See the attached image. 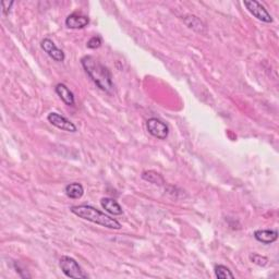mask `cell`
I'll use <instances>...</instances> for the list:
<instances>
[{"label":"cell","mask_w":279,"mask_h":279,"mask_svg":"<svg viewBox=\"0 0 279 279\" xmlns=\"http://www.w3.org/2000/svg\"><path fill=\"white\" fill-rule=\"evenodd\" d=\"M254 238L263 244H272L278 239V231L272 229H261L254 232Z\"/></svg>","instance_id":"9"},{"label":"cell","mask_w":279,"mask_h":279,"mask_svg":"<svg viewBox=\"0 0 279 279\" xmlns=\"http://www.w3.org/2000/svg\"><path fill=\"white\" fill-rule=\"evenodd\" d=\"M103 41L99 36H93L89 39V42L86 44V47L90 48V49H97L100 46H102Z\"/></svg>","instance_id":"17"},{"label":"cell","mask_w":279,"mask_h":279,"mask_svg":"<svg viewBox=\"0 0 279 279\" xmlns=\"http://www.w3.org/2000/svg\"><path fill=\"white\" fill-rule=\"evenodd\" d=\"M55 91L57 95L59 96L65 105H68V106H74V103H76L74 95L67 85L63 84V83H59V84L56 85Z\"/></svg>","instance_id":"10"},{"label":"cell","mask_w":279,"mask_h":279,"mask_svg":"<svg viewBox=\"0 0 279 279\" xmlns=\"http://www.w3.org/2000/svg\"><path fill=\"white\" fill-rule=\"evenodd\" d=\"M70 212L82 219L105 227V228L115 230L121 229V224L119 221L106 215L105 213H102L99 209L91 206V205H76V206L70 207Z\"/></svg>","instance_id":"2"},{"label":"cell","mask_w":279,"mask_h":279,"mask_svg":"<svg viewBox=\"0 0 279 279\" xmlns=\"http://www.w3.org/2000/svg\"><path fill=\"white\" fill-rule=\"evenodd\" d=\"M59 267L69 278H87L89 275L84 273L78 262L70 256H62L59 261Z\"/></svg>","instance_id":"3"},{"label":"cell","mask_w":279,"mask_h":279,"mask_svg":"<svg viewBox=\"0 0 279 279\" xmlns=\"http://www.w3.org/2000/svg\"><path fill=\"white\" fill-rule=\"evenodd\" d=\"M250 261L252 262V263H254L255 265L261 266V267H265V266L268 265L267 257L261 255V254H257V253H251Z\"/></svg>","instance_id":"16"},{"label":"cell","mask_w":279,"mask_h":279,"mask_svg":"<svg viewBox=\"0 0 279 279\" xmlns=\"http://www.w3.org/2000/svg\"><path fill=\"white\" fill-rule=\"evenodd\" d=\"M90 19L86 16L80 15V13H72L67 16L65 19V25L67 28L72 30H78V29H84L85 26L89 25Z\"/></svg>","instance_id":"8"},{"label":"cell","mask_w":279,"mask_h":279,"mask_svg":"<svg viewBox=\"0 0 279 279\" xmlns=\"http://www.w3.org/2000/svg\"><path fill=\"white\" fill-rule=\"evenodd\" d=\"M81 64L87 76L91 78V80L97 85V87L106 93H112L115 90V85H113L110 70L92 56L83 57L81 59Z\"/></svg>","instance_id":"1"},{"label":"cell","mask_w":279,"mask_h":279,"mask_svg":"<svg viewBox=\"0 0 279 279\" xmlns=\"http://www.w3.org/2000/svg\"><path fill=\"white\" fill-rule=\"evenodd\" d=\"M142 179L147 182L152 183V185L161 186L165 185V179L159 172L154 171V170H146L142 173Z\"/></svg>","instance_id":"13"},{"label":"cell","mask_w":279,"mask_h":279,"mask_svg":"<svg viewBox=\"0 0 279 279\" xmlns=\"http://www.w3.org/2000/svg\"><path fill=\"white\" fill-rule=\"evenodd\" d=\"M65 194H67V196L70 199L78 200L84 194V187L78 182L70 183V185L65 186Z\"/></svg>","instance_id":"12"},{"label":"cell","mask_w":279,"mask_h":279,"mask_svg":"<svg viewBox=\"0 0 279 279\" xmlns=\"http://www.w3.org/2000/svg\"><path fill=\"white\" fill-rule=\"evenodd\" d=\"M47 120L50 122V124L62 131H67V132L71 133H74L78 131L77 126L73 122L68 120L65 117L61 116L58 112H50L49 115L47 116Z\"/></svg>","instance_id":"6"},{"label":"cell","mask_w":279,"mask_h":279,"mask_svg":"<svg viewBox=\"0 0 279 279\" xmlns=\"http://www.w3.org/2000/svg\"><path fill=\"white\" fill-rule=\"evenodd\" d=\"M146 128L148 133L158 140H166L168 138L169 128L168 125L157 118H150L146 121Z\"/></svg>","instance_id":"5"},{"label":"cell","mask_w":279,"mask_h":279,"mask_svg":"<svg viewBox=\"0 0 279 279\" xmlns=\"http://www.w3.org/2000/svg\"><path fill=\"white\" fill-rule=\"evenodd\" d=\"M100 205H102V207L105 209V211L109 214H111V215L113 216H119L124 214V211H122V207L120 206V204L113 199L103 198L102 200H100Z\"/></svg>","instance_id":"11"},{"label":"cell","mask_w":279,"mask_h":279,"mask_svg":"<svg viewBox=\"0 0 279 279\" xmlns=\"http://www.w3.org/2000/svg\"><path fill=\"white\" fill-rule=\"evenodd\" d=\"M15 4V1H1L2 13L4 16H8L11 11V7Z\"/></svg>","instance_id":"18"},{"label":"cell","mask_w":279,"mask_h":279,"mask_svg":"<svg viewBox=\"0 0 279 279\" xmlns=\"http://www.w3.org/2000/svg\"><path fill=\"white\" fill-rule=\"evenodd\" d=\"M214 272H215V276L218 279H232L234 278V275L231 273V270L227 267L225 265H216L215 268H214Z\"/></svg>","instance_id":"15"},{"label":"cell","mask_w":279,"mask_h":279,"mask_svg":"<svg viewBox=\"0 0 279 279\" xmlns=\"http://www.w3.org/2000/svg\"><path fill=\"white\" fill-rule=\"evenodd\" d=\"M243 4L248 9V11L257 20L265 22V23H272L273 22V16L269 15V12L266 10L263 4H261L256 0H246V1H243Z\"/></svg>","instance_id":"4"},{"label":"cell","mask_w":279,"mask_h":279,"mask_svg":"<svg viewBox=\"0 0 279 279\" xmlns=\"http://www.w3.org/2000/svg\"><path fill=\"white\" fill-rule=\"evenodd\" d=\"M183 22L186 24L189 29L196 31L199 33H203L205 31V25L202 23L198 16H186L183 17Z\"/></svg>","instance_id":"14"},{"label":"cell","mask_w":279,"mask_h":279,"mask_svg":"<svg viewBox=\"0 0 279 279\" xmlns=\"http://www.w3.org/2000/svg\"><path fill=\"white\" fill-rule=\"evenodd\" d=\"M41 47L51 59H54L55 61H57V62H62V61L64 60L65 58L64 52L61 49H59V48L56 46V44L52 42L50 38H44L41 43Z\"/></svg>","instance_id":"7"}]
</instances>
